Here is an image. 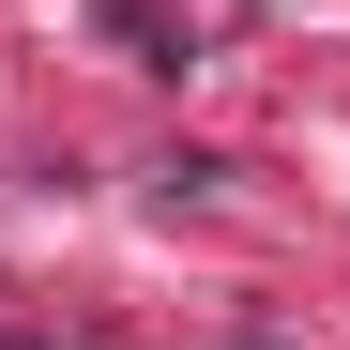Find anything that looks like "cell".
<instances>
[{"instance_id": "cell-1", "label": "cell", "mask_w": 350, "mask_h": 350, "mask_svg": "<svg viewBox=\"0 0 350 350\" xmlns=\"http://www.w3.org/2000/svg\"><path fill=\"white\" fill-rule=\"evenodd\" d=\"M92 16H107V31H122V46H137V62H152V77H183V62H198V46H183V31H167V16H152V0H92Z\"/></svg>"}]
</instances>
